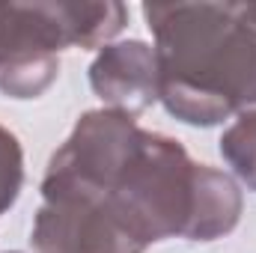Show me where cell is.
<instances>
[{"label": "cell", "instance_id": "obj_1", "mask_svg": "<svg viewBox=\"0 0 256 253\" xmlns=\"http://www.w3.org/2000/svg\"><path fill=\"white\" fill-rule=\"evenodd\" d=\"M42 185L102 200L146 248L164 238L214 242L242 218V190L226 173L196 164L179 140L146 131L110 108L78 120Z\"/></svg>", "mask_w": 256, "mask_h": 253}, {"label": "cell", "instance_id": "obj_2", "mask_svg": "<svg viewBox=\"0 0 256 253\" xmlns=\"http://www.w3.org/2000/svg\"><path fill=\"white\" fill-rule=\"evenodd\" d=\"M158 102L188 126L256 110V27L238 3H146Z\"/></svg>", "mask_w": 256, "mask_h": 253}, {"label": "cell", "instance_id": "obj_3", "mask_svg": "<svg viewBox=\"0 0 256 253\" xmlns=\"http://www.w3.org/2000/svg\"><path fill=\"white\" fill-rule=\"evenodd\" d=\"M122 3H6L0 6V92L42 96L60 72L63 48H98L126 27Z\"/></svg>", "mask_w": 256, "mask_h": 253}, {"label": "cell", "instance_id": "obj_4", "mask_svg": "<svg viewBox=\"0 0 256 253\" xmlns=\"http://www.w3.org/2000/svg\"><path fill=\"white\" fill-rule=\"evenodd\" d=\"M30 242L39 253H143L146 244L102 200L42 185Z\"/></svg>", "mask_w": 256, "mask_h": 253}, {"label": "cell", "instance_id": "obj_5", "mask_svg": "<svg viewBox=\"0 0 256 253\" xmlns=\"http://www.w3.org/2000/svg\"><path fill=\"white\" fill-rule=\"evenodd\" d=\"M90 84L110 110L128 116L143 114L158 102L155 48L140 39L104 45L90 66Z\"/></svg>", "mask_w": 256, "mask_h": 253}, {"label": "cell", "instance_id": "obj_6", "mask_svg": "<svg viewBox=\"0 0 256 253\" xmlns=\"http://www.w3.org/2000/svg\"><path fill=\"white\" fill-rule=\"evenodd\" d=\"M220 155L236 170V176L256 190V110L238 114V120L224 131Z\"/></svg>", "mask_w": 256, "mask_h": 253}, {"label": "cell", "instance_id": "obj_7", "mask_svg": "<svg viewBox=\"0 0 256 253\" xmlns=\"http://www.w3.org/2000/svg\"><path fill=\"white\" fill-rule=\"evenodd\" d=\"M24 188V152L18 137L0 126V214L9 212Z\"/></svg>", "mask_w": 256, "mask_h": 253}, {"label": "cell", "instance_id": "obj_8", "mask_svg": "<svg viewBox=\"0 0 256 253\" xmlns=\"http://www.w3.org/2000/svg\"><path fill=\"white\" fill-rule=\"evenodd\" d=\"M238 12H242V18H244L248 24L256 27V3H238Z\"/></svg>", "mask_w": 256, "mask_h": 253}]
</instances>
